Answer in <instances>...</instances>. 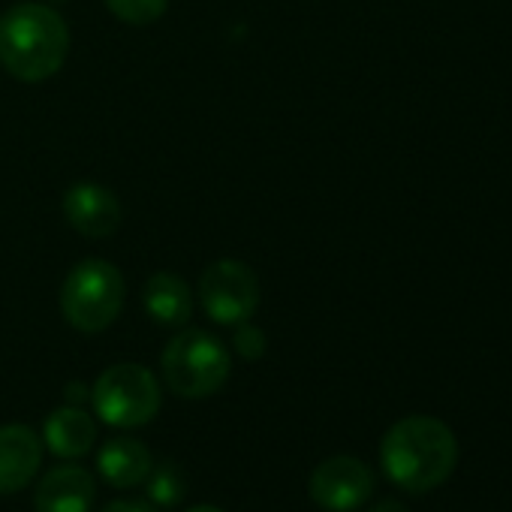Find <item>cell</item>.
Masks as SVG:
<instances>
[{
  "instance_id": "obj_21",
  "label": "cell",
  "mask_w": 512,
  "mask_h": 512,
  "mask_svg": "<svg viewBox=\"0 0 512 512\" xmlns=\"http://www.w3.org/2000/svg\"><path fill=\"white\" fill-rule=\"evenodd\" d=\"M52 4H64V0H52Z\"/></svg>"
},
{
  "instance_id": "obj_9",
  "label": "cell",
  "mask_w": 512,
  "mask_h": 512,
  "mask_svg": "<svg viewBox=\"0 0 512 512\" xmlns=\"http://www.w3.org/2000/svg\"><path fill=\"white\" fill-rule=\"evenodd\" d=\"M43 437L22 425L0 428V494H19L43 467Z\"/></svg>"
},
{
  "instance_id": "obj_7",
  "label": "cell",
  "mask_w": 512,
  "mask_h": 512,
  "mask_svg": "<svg viewBox=\"0 0 512 512\" xmlns=\"http://www.w3.org/2000/svg\"><path fill=\"white\" fill-rule=\"evenodd\" d=\"M308 494L329 512H353L374 494V470L353 455H332L314 467Z\"/></svg>"
},
{
  "instance_id": "obj_11",
  "label": "cell",
  "mask_w": 512,
  "mask_h": 512,
  "mask_svg": "<svg viewBox=\"0 0 512 512\" xmlns=\"http://www.w3.org/2000/svg\"><path fill=\"white\" fill-rule=\"evenodd\" d=\"M97 443V422L79 404L55 410L43 425V446L58 458H82Z\"/></svg>"
},
{
  "instance_id": "obj_20",
  "label": "cell",
  "mask_w": 512,
  "mask_h": 512,
  "mask_svg": "<svg viewBox=\"0 0 512 512\" xmlns=\"http://www.w3.org/2000/svg\"><path fill=\"white\" fill-rule=\"evenodd\" d=\"M187 512H223L220 506H211V503H199V506H190Z\"/></svg>"
},
{
  "instance_id": "obj_16",
  "label": "cell",
  "mask_w": 512,
  "mask_h": 512,
  "mask_svg": "<svg viewBox=\"0 0 512 512\" xmlns=\"http://www.w3.org/2000/svg\"><path fill=\"white\" fill-rule=\"evenodd\" d=\"M266 347H269V341H266L263 329H256L250 323H238V332H235V350H238V356L256 362V359H263Z\"/></svg>"
},
{
  "instance_id": "obj_12",
  "label": "cell",
  "mask_w": 512,
  "mask_h": 512,
  "mask_svg": "<svg viewBox=\"0 0 512 512\" xmlns=\"http://www.w3.org/2000/svg\"><path fill=\"white\" fill-rule=\"evenodd\" d=\"M151 467H154L151 452L136 437L106 440L100 455H97V470H100L103 482H109L112 488H136V485H142L145 476L151 473Z\"/></svg>"
},
{
  "instance_id": "obj_4",
  "label": "cell",
  "mask_w": 512,
  "mask_h": 512,
  "mask_svg": "<svg viewBox=\"0 0 512 512\" xmlns=\"http://www.w3.org/2000/svg\"><path fill=\"white\" fill-rule=\"evenodd\" d=\"M124 275L106 260L79 263L61 287V311L67 323L85 335L109 329L124 308Z\"/></svg>"
},
{
  "instance_id": "obj_17",
  "label": "cell",
  "mask_w": 512,
  "mask_h": 512,
  "mask_svg": "<svg viewBox=\"0 0 512 512\" xmlns=\"http://www.w3.org/2000/svg\"><path fill=\"white\" fill-rule=\"evenodd\" d=\"M100 512H157V506H151V503L142 500V497H121V500L106 503Z\"/></svg>"
},
{
  "instance_id": "obj_6",
  "label": "cell",
  "mask_w": 512,
  "mask_h": 512,
  "mask_svg": "<svg viewBox=\"0 0 512 512\" xmlns=\"http://www.w3.org/2000/svg\"><path fill=\"white\" fill-rule=\"evenodd\" d=\"M199 299L205 314L220 326L247 323L260 305V281L238 260H217L199 278Z\"/></svg>"
},
{
  "instance_id": "obj_2",
  "label": "cell",
  "mask_w": 512,
  "mask_h": 512,
  "mask_svg": "<svg viewBox=\"0 0 512 512\" xmlns=\"http://www.w3.org/2000/svg\"><path fill=\"white\" fill-rule=\"evenodd\" d=\"M70 55L67 22L46 4H16L0 19V64L19 82H46Z\"/></svg>"
},
{
  "instance_id": "obj_13",
  "label": "cell",
  "mask_w": 512,
  "mask_h": 512,
  "mask_svg": "<svg viewBox=\"0 0 512 512\" xmlns=\"http://www.w3.org/2000/svg\"><path fill=\"white\" fill-rule=\"evenodd\" d=\"M145 311L160 326H184L193 317V290L172 272H157L145 284Z\"/></svg>"
},
{
  "instance_id": "obj_15",
  "label": "cell",
  "mask_w": 512,
  "mask_h": 512,
  "mask_svg": "<svg viewBox=\"0 0 512 512\" xmlns=\"http://www.w3.org/2000/svg\"><path fill=\"white\" fill-rule=\"evenodd\" d=\"M106 7L115 19L127 22V25H151L157 22L166 7H169V0H106Z\"/></svg>"
},
{
  "instance_id": "obj_3",
  "label": "cell",
  "mask_w": 512,
  "mask_h": 512,
  "mask_svg": "<svg viewBox=\"0 0 512 512\" xmlns=\"http://www.w3.org/2000/svg\"><path fill=\"white\" fill-rule=\"evenodd\" d=\"M166 386L187 401L208 398L223 389L232 359L229 350L202 329H184L175 335L160 359Z\"/></svg>"
},
{
  "instance_id": "obj_18",
  "label": "cell",
  "mask_w": 512,
  "mask_h": 512,
  "mask_svg": "<svg viewBox=\"0 0 512 512\" xmlns=\"http://www.w3.org/2000/svg\"><path fill=\"white\" fill-rule=\"evenodd\" d=\"M368 512H410L401 500H380L377 506H371Z\"/></svg>"
},
{
  "instance_id": "obj_5",
  "label": "cell",
  "mask_w": 512,
  "mask_h": 512,
  "mask_svg": "<svg viewBox=\"0 0 512 512\" xmlns=\"http://www.w3.org/2000/svg\"><path fill=\"white\" fill-rule=\"evenodd\" d=\"M160 383L157 377L136 365V362H121L106 368L94 389H91V404L100 422L112 428H142L160 413Z\"/></svg>"
},
{
  "instance_id": "obj_19",
  "label": "cell",
  "mask_w": 512,
  "mask_h": 512,
  "mask_svg": "<svg viewBox=\"0 0 512 512\" xmlns=\"http://www.w3.org/2000/svg\"><path fill=\"white\" fill-rule=\"evenodd\" d=\"M91 401V392H85V386L82 383H73V386H67V401L70 404H79V401Z\"/></svg>"
},
{
  "instance_id": "obj_14",
  "label": "cell",
  "mask_w": 512,
  "mask_h": 512,
  "mask_svg": "<svg viewBox=\"0 0 512 512\" xmlns=\"http://www.w3.org/2000/svg\"><path fill=\"white\" fill-rule=\"evenodd\" d=\"M145 500L157 509H172L187 494V476L175 461H160L145 476Z\"/></svg>"
},
{
  "instance_id": "obj_1",
  "label": "cell",
  "mask_w": 512,
  "mask_h": 512,
  "mask_svg": "<svg viewBox=\"0 0 512 512\" xmlns=\"http://www.w3.org/2000/svg\"><path fill=\"white\" fill-rule=\"evenodd\" d=\"M383 473L410 494L443 485L458 464V440L452 428L434 416L398 419L380 443Z\"/></svg>"
},
{
  "instance_id": "obj_10",
  "label": "cell",
  "mask_w": 512,
  "mask_h": 512,
  "mask_svg": "<svg viewBox=\"0 0 512 512\" xmlns=\"http://www.w3.org/2000/svg\"><path fill=\"white\" fill-rule=\"evenodd\" d=\"M97 497V479L82 464H61L52 467L37 491L34 506L37 512H91Z\"/></svg>"
},
{
  "instance_id": "obj_8",
  "label": "cell",
  "mask_w": 512,
  "mask_h": 512,
  "mask_svg": "<svg viewBox=\"0 0 512 512\" xmlns=\"http://www.w3.org/2000/svg\"><path fill=\"white\" fill-rule=\"evenodd\" d=\"M64 214L70 220V226L88 238H109L118 232L121 220H124V208L121 199L94 181L76 184L67 190L64 196Z\"/></svg>"
}]
</instances>
